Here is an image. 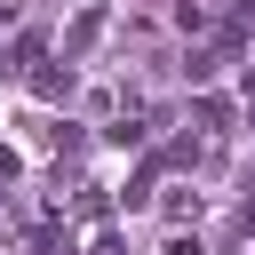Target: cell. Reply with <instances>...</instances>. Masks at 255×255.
Returning <instances> with one entry per match:
<instances>
[{"instance_id":"1","label":"cell","mask_w":255,"mask_h":255,"mask_svg":"<svg viewBox=\"0 0 255 255\" xmlns=\"http://www.w3.org/2000/svg\"><path fill=\"white\" fill-rule=\"evenodd\" d=\"M167 255H199V239H167Z\"/></svg>"}]
</instances>
